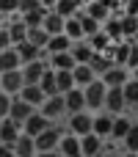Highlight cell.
I'll use <instances>...</instances> for the list:
<instances>
[{
  "mask_svg": "<svg viewBox=\"0 0 138 157\" xmlns=\"http://www.w3.org/2000/svg\"><path fill=\"white\" fill-rule=\"evenodd\" d=\"M77 17H80V22H83V33H86V39L102 30V22H100V19H94L91 14H86V11H77Z\"/></svg>",
  "mask_w": 138,
  "mask_h": 157,
  "instance_id": "obj_30",
  "label": "cell"
},
{
  "mask_svg": "<svg viewBox=\"0 0 138 157\" xmlns=\"http://www.w3.org/2000/svg\"><path fill=\"white\" fill-rule=\"evenodd\" d=\"M64 132L66 130H61V124H50L44 132L36 135V149L39 152H55L58 144H61V138H64Z\"/></svg>",
  "mask_w": 138,
  "mask_h": 157,
  "instance_id": "obj_3",
  "label": "cell"
},
{
  "mask_svg": "<svg viewBox=\"0 0 138 157\" xmlns=\"http://www.w3.org/2000/svg\"><path fill=\"white\" fill-rule=\"evenodd\" d=\"M111 66H116V61H113V55L105 50V52H94V58H91V69L97 72V77H102Z\"/></svg>",
  "mask_w": 138,
  "mask_h": 157,
  "instance_id": "obj_24",
  "label": "cell"
},
{
  "mask_svg": "<svg viewBox=\"0 0 138 157\" xmlns=\"http://www.w3.org/2000/svg\"><path fill=\"white\" fill-rule=\"evenodd\" d=\"M80 146H83V157H97L105 152V138H100L97 132H89L80 138Z\"/></svg>",
  "mask_w": 138,
  "mask_h": 157,
  "instance_id": "obj_12",
  "label": "cell"
},
{
  "mask_svg": "<svg viewBox=\"0 0 138 157\" xmlns=\"http://www.w3.org/2000/svg\"><path fill=\"white\" fill-rule=\"evenodd\" d=\"M50 124H55V121H50L41 110H36V113H33V116L22 124V132H28V135H33V138H36V135H39V132H44Z\"/></svg>",
  "mask_w": 138,
  "mask_h": 157,
  "instance_id": "obj_14",
  "label": "cell"
},
{
  "mask_svg": "<svg viewBox=\"0 0 138 157\" xmlns=\"http://www.w3.org/2000/svg\"><path fill=\"white\" fill-rule=\"evenodd\" d=\"M0 157H17L14 146H11V144H0Z\"/></svg>",
  "mask_w": 138,
  "mask_h": 157,
  "instance_id": "obj_43",
  "label": "cell"
},
{
  "mask_svg": "<svg viewBox=\"0 0 138 157\" xmlns=\"http://www.w3.org/2000/svg\"><path fill=\"white\" fill-rule=\"evenodd\" d=\"M47 61H50V66L58 69V72H61V69H75V66H77L72 50H66V52H53V55H47Z\"/></svg>",
  "mask_w": 138,
  "mask_h": 157,
  "instance_id": "obj_22",
  "label": "cell"
},
{
  "mask_svg": "<svg viewBox=\"0 0 138 157\" xmlns=\"http://www.w3.org/2000/svg\"><path fill=\"white\" fill-rule=\"evenodd\" d=\"M130 77H133V75H130V69H127V66H119V63H116V66H111V69H108V72H105L100 80H102L108 88H119V86H124Z\"/></svg>",
  "mask_w": 138,
  "mask_h": 157,
  "instance_id": "obj_7",
  "label": "cell"
},
{
  "mask_svg": "<svg viewBox=\"0 0 138 157\" xmlns=\"http://www.w3.org/2000/svg\"><path fill=\"white\" fill-rule=\"evenodd\" d=\"M122 157H138V152H122Z\"/></svg>",
  "mask_w": 138,
  "mask_h": 157,
  "instance_id": "obj_46",
  "label": "cell"
},
{
  "mask_svg": "<svg viewBox=\"0 0 138 157\" xmlns=\"http://www.w3.org/2000/svg\"><path fill=\"white\" fill-rule=\"evenodd\" d=\"M130 75H133V77H136V80H138V66H136V69H133V72H130Z\"/></svg>",
  "mask_w": 138,
  "mask_h": 157,
  "instance_id": "obj_48",
  "label": "cell"
},
{
  "mask_svg": "<svg viewBox=\"0 0 138 157\" xmlns=\"http://www.w3.org/2000/svg\"><path fill=\"white\" fill-rule=\"evenodd\" d=\"M133 41H136V44H138V33H136V39H133Z\"/></svg>",
  "mask_w": 138,
  "mask_h": 157,
  "instance_id": "obj_51",
  "label": "cell"
},
{
  "mask_svg": "<svg viewBox=\"0 0 138 157\" xmlns=\"http://www.w3.org/2000/svg\"><path fill=\"white\" fill-rule=\"evenodd\" d=\"M102 110H108V113H113V116H122L124 110H127V99H124V88L119 86V88H108V94H105V108Z\"/></svg>",
  "mask_w": 138,
  "mask_h": 157,
  "instance_id": "obj_6",
  "label": "cell"
},
{
  "mask_svg": "<svg viewBox=\"0 0 138 157\" xmlns=\"http://www.w3.org/2000/svg\"><path fill=\"white\" fill-rule=\"evenodd\" d=\"M122 33H124V39H136V33H138L136 14H122Z\"/></svg>",
  "mask_w": 138,
  "mask_h": 157,
  "instance_id": "obj_33",
  "label": "cell"
},
{
  "mask_svg": "<svg viewBox=\"0 0 138 157\" xmlns=\"http://www.w3.org/2000/svg\"><path fill=\"white\" fill-rule=\"evenodd\" d=\"M0 28H6V14L0 11Z\"/></svg>",
  "mask_w": 138,
  "mask_h": 157,
  "instance_id": "obj_47",
  "label": "cell"
},
{
  "mask_svg": "<svg viewBox=\"0 0 138 157\" xmlns=\"http://www.w3.org/2000/svg\"><path fill=\"white\" fill-rule=\"evenodd\" d=\"M8 47H14L11 33H8V28H0V52H3V50H8Z\"/></svg>",
  "mask_w": 138,
  "mask_h": 157,
  "instance_id": "obj_40",
  "label": "cell"
},
{
  "mask_svg": "<svg viewBox=\"0 0 138 157\" xmlns=\"http://www.w3.org/2000/svg\"><path fill=\"white\" fill-rule=\"evenodd\" d=\"M36 157H64V155H61V152L55 149V152H39V155H36Z\"/></svg>",
  "mask_w": 138,
  "mask_h": 157,
  "instance_id": "obj_44",
  "label": "cell"
},
{
  "mask_svg": "<svg viewBox=\"0 0 138 157\" xmlns=\"http://www.w3.org/2000/svg\"><path fill=\"white\" fill-rule=\"evenodd\" d=\"M102 30H105L113 41H122V39H124V33H122V14H113V17L102 25Z\"/></svg>",
  "mask_w": 138,
  "mask_h": 157,
  "instance_id": "obj_29",
  "label": "cell"
},
{
  "mask_svg": "<svg viewBox=\"0 0 138 157\" xmlns=\"http://www.w3.org/2000/svg\"><path fill=\"white\" fill-rule=\"evenodd\" d=\"M66 132H75L77 138L94 132V113L91 110H80V113L66 116Z\"/></svg>",
  "mask_w": 138,
  "mask_h": 157,
  "instance_id": "obj_1",
  "label": "cell"
},
{
  "mask_svg": "<svg viewBox=\"0 0 138 157\" xmlns=\"http://www.w3.org/2000/svg\"><path fill=\"white\" fill-rule=\"evenodd\" d=\"M0 11H3L6 17L19 14V0H0Z\"/></svg>",
  "mask_w": 138,
  "mask_h": 157,
  "instance_id": "obj_38",
  "label": "cell"
},
{
  "mask_svg": "<svg viewBox=\"0 0 138 157\" xmlns=\"http://www.w3.org/2000/svg\"><path fill=\"white\" fill-rule=\"evenodd\" d=\"M50 69V61L47 58H39V61H30L22 66V75H25V83H39L44 77V72Z\"/></svg>",
  "mask_w": 138,
  "mask_h": 157,
  "instance_id": "obj_11",
  "label": "cell"
},
{
  "mask_svg": "<svg viewBox=\"0 0 138 157\" xmlns=\"http://www.w3.org/2000/svg\"><path fill=\"white\" fill-rule=\"evenodd\" d=\"M89 44H91V47H94L97 52H105V50H108V47L113 44V39H111V36H108L105 30H100V33H94V36H89Z\"/></svg>",
  "mask_w": 138,
  "mask_h": 157,
  "instance_id": "obj_34",
  "label": "cell"
},
{
  "mask_svg": "<svg viewBox=\"0 0 138 157\" xmlns=\"http://www.w3.org/2000/svg\"><path fill=\"white\" fill-rule=\"evenodd\" d=\"M0 91H3V88H0Z\"/></svg>",
  "mask_w": 138,
  "mask_h": 157,
  "instance_id": "obj_52",
  "label": "cell"
},
{
  "mask_svg": "<svg viewBox=\"0 0 138 157\" xmlns=\"http://www.w3.org/2000/svg\"><path fill=\"white\" fill-rule=\"evenodd\" d=\"M41 6H44V8H55V6H58V0H41Z\"/></svg>",
  "mask_w": 138,
  "mask_h": 157,
  "instance_id": "obj_45",
  "label": "cell"
},
{
  "mask_svg": "<svg viewBox=\"0 0 138 157\" xmlns=\"http://www.w3.org/2000/svg\"><path fill=\"white\" fill-rule=\"evenodd\" d=\"M64 102H66V116H72V113H80V110H89L86 108V91L83 88H72V91H66L64 94Z\"/></svg>",
  "mask_w": 138,
  "mask_h": 157,
  "instance_id": "obj_9",
  "label": "cell"
},
{
  "mask_svg": "<svg viewBox=\"0 0 138 157\" xmlns=\"http://www.w3.org/2000/svg\"><path fill=\"white\" fill-rule=\"evenodd\" d=\"M58 152L64 157H83V146H80V138L75 132H64L61 144H58Z\"/></svg>",
  "mask_w": 138,
  "mask_h": 157,
  "instance_id": "obj_13",
  "label": "cell"
},
{
  "mask_svg": "<svg viewBox=\"0 0 138 157\" xmlns=\"http://www.w3.org/2000/svg\"><path fill=\"white\" fill-rule=\"evenodd\" d=\"M64 33H66L72 41H83V39H86V33H83V22H80V17H77V14H75V17H66Z\"/></svg>",
  "mask_w": 138,
  "mask_h": 157,
  "instance_id": "obj_26",
  "label": "cell"
},
{
  "mask_svg": "<svg viewBox=\"0 0 138 157\" xmlns=\"http://www.w3.org/2000/svg\"><path fill=\"white\" fill-rule=\"evenodd\" d=\"M83 11H86V14H91L94 19H100L102 25H105V22H108L111 17H113V11H111V8H108V6H105L102 0H89V3L83 6Z\"/></svg>",
  "mask_w": 138,
  "mask_h": 157,
  "instance_id": "obj_21",
  "label": "cell"
},
{
  "mask_svg": "<svg viewBox=\"0 0 138 157\" xmlns=\"http://www.w3.org/2000/svg\"><path fill=\"white\" fill-rule=\"evenodd\" d=\"M113 113H108V110H100V113H94V132L100 135V138H105V141H111V135H113Z\"/></svg>",
  "mask_w": 138,
  "mask_h": 157,
  "instance_id": "obj_10",
  "label": "cell"
},
{
  "mask_svg": "<svg viewBox=\"0 0 138 157\" xmlns=\"http://www.w3.org/2000/svg\"><path fill=\"white\" fill-rule=\"evenodd\" d=\"M50 121H66V102H64V94H55V97H47L44 99V105L39 108Z\"/></svg>",
  "mask_w": 138,
  "mask_h": 157,
  "instance_id": "obj_4",
  "label": "cell"
},
{
  "mask_svg": "<svg viewBox=\"0 0 138 157\" xmlns=\"http://www.w3.org/2000/svg\"><path fill=\"white\" fill-rule=\"evenodd\" d=\"M94 52H97V50L89 44V39H83V41H75V44H72V55H75V61H77V63H91Z\"/></svg>",
  "mask_w": 138,
  "mask_h": 157,
  "instance_id": "obj_23",
  "label": "cell"
},
{
  "mask_svg": "<svg viewBox=\"0 0 138 157\" xmlns=\"http://www.w3.org/2000/svg\"><path fill=\"white\" fill-rule=\"evenodd\" d=\"M83 91H86V108H89L91 113H100V110L105 108V94H108V86L97 77V80H94L91 86H86Z\"/></svg>",
  "mask_w": 138,
  "mask_h": 157,
  "instance_id": "obj_2",
  "label": "cell"
},
{
  "mask_svg": "<svg viewBox=\"0 0 138 157\" xmlns=\"http://www.w3.org/2000/svg\"><path fill=\"white\" fill-rule=\"evenodd\" d=\"M72 39L66 36V33H55V36H50V44H47V55H53V52H66V50H72Z\"/></svg>",
  "mask_w": 138,
  "mask_h": 157,
  "instance_id": "obj_27",
  "label": "cell"
},
{
  "mask_svg": "<svg viewBox=\"0 0 138 157\" xmlns=\"http://www.w3.org/2000/svg\"><path fill=\"white\" fill-rule=\"evenodd\" d=\"M97 157H111V155H105V152H102V155H97Z\"/></svg>",
  "mask_w": 138,
  "mask_h": 157,
  "instance_id": "obj_49",
  "label": "cell"
},
{
  "mask_svg": "<svg viewBox=\"0 0 138 157\" xmlns=\"http://www.w3.org/2000/svg\"><path fill=\"white\" fill-rule=\"evenodd\" d=\"M36 8H41V0H19V14H28Z\"/></svg>",
  "mask_w": 138,
  "mask_h": 157,
  "instance_id": "obj_39",
  "label": "cell"
},
{
  "mask_svg": "<svg viewBox=\"0 0 138 157\" xmlns=\"http://www.w3.org/2000/svg\"><path fill=\"white\" fill-rule=\"evenodd\" d=\"M122 152H138V121H133L130 132L124 135V141H122Z\"/></svg>",
  "mask_w": 138,
  "mask_h": 157,
  "instance_id": "obj_36",
  "label": "cell"
},
{
  "mask_svg": "<svg viewBox=\"0 0 138 157\" xmlns=\"http://www.w3.org/2000/svg\"><path fill=\"white\" fill-rule=\"evenodd\" d=\"M39 86H41V91H44L47 97H55V94H61V91H58V77H55V69H53V66L44 72V77L39 80Z\"/></svg>",
  "mask_w": 138,
  "mask_h": 157,
  "instance_id": "obj_28",
  "label": "cell"
},
{
  "mask_svg": "<svg viewBox=\"0 0 138 157\" xmlns=\"http://www.w3.org/2000/svg\"><path fill=\"white\" fill-rule=\"evenodd\" d=\"M72 75H75L77 88H86V86H91V83L97 80V72L91 69V63H77V66L72 69Z\"/></svg>",
  "mask_w": 138,
  "mask_h": 157,
  "instance_id": "obj_20",
  "label": "cell"
},
{
  "mask_svg": "<svg viewBox=\"0 0 138 157\" xmlns=\"http://www.w3.org/2000/svg\"><path fill=\"white\" fill-rule=\"evenodd\" d=\"M122 14H136L138 17V0H127L124 8H122Z\"/></svg>",
  "mask_w": 138,
  "mask_h": 157,
  "instance_id": "obj_42",
  "label": "cell"
},
{
  "mask_svg": "<svg viewBox=\"0 0 138 157\" xmlns=\"http://www.w3.org/2000/svg\"><path fill=\"white\" fill-rule=\"evenodd\" d=\"M14 152H17V157H36V155H39V149H36V138L28 135V132H22V135L14 141Z\"/></svg>",
  "mask_w": 138,
  "mask_h": 157,
  "instance_id": "obj_16",
  "label": "cell"
},
{
  "mask_svg": "<svg viewBox=\"0 0 138 157\" xmlns=\"http://www.w3.org/2000/svg\"><path fill=\"white\" fill-rule=\"evenodd\" d=\"M11 69H22V55L17 47H8L0 52V72H11Z\"/></svg>",
  "mask_w": 138,
  "mask_h": 157,
  "instance_id": "obj_18",
  "label": "cell"
},
{
  "mask_svg": "<svg viewBox=\"0 0 138 157\" xmlns=\"http://www.w3.org/2000/svg\"><path fill=\"white\" fill-rule=\"evenodd\" d=\"M0 88L11 97H17L22 88H25V75L22 69H11V72H0Z\"/></svg>",
  "mask_w": 138,
  "mask_h": 157,
  "instance_id": "obj_5",
  "label": "cell"
},
{
  "mask_svg": "<svg viewBox=\"0 0 138 157\" xmlns=\"http://www.w3.org/2000/svg\"><path fill=\"white\" fill-rule=\"evenodd\" d=\"M124 99H127V108H138V80L136 77H130L124 86Z\"/></svg>",
  "mask_w": 138,
  "mask_h": 157,
  "instance_id": "obj_35",
  "label": "cell"
},
{
  "mask_svg": "<svg viewBox=\"0 0 138 157\" xmlns=\"http://www.w3.org/2000/svg\"><path fill=\"white\" fill-rule=\"evenodd\" d=\"M50 36H53V33H47L41 25H39V28H28V41H33V44H36V47H41V50H47Z\"/></svg>",
  "mask_w": 138,
  "mask_h": 157,
  "instance_id": "obj_31",
  "label": "cell"
},
{
  "mask_svg": "<svg viewBox=\"0 0 138 157\" xmlns=\"http://www.w3.org/2000/svg\"><path fill=\"white\" fill-rule=\"evenodd\" d=\"M55 77H58V91L61 94H66V91H72L77 83H75V75H72V69H55Z\"/></svg>",
  "mask_w": 138,
  "mask_h": 157,
  "instance_id": "obj_32",
  "label": "cell"
},
{
  "mask_svg": "<svg viewBox=\"0 0 138 157\" xmlns=\"http://www.w3.org/2000/svg\"><path fill=\"white\" fill-rule=\"evenodd\" d=\"M11 102H14V97L6 94V91H0V119H8V113H11Z\"/></svg>",
  "mask_w": 138,
  "mask_h": 157,
  "instance_id": "obj_37",
  "label": "cell"
},
{
  "mask_svg": "<svg viewBox=\"0 0 138 157\" xmlns=\"http://www.w3.org/2000/svg\"><path fill=\"white\" fill-rule=\"evenodd\" d=\"M64 25H66V17L64 14H58L55 8H50L47 11V17H44V22H41V28L47 30V33H64Z\"/></svg>",
  "mask_w": 138,
  "mask_h": 157,
  "instance_id": "obj_19",
  "label": "cell"
},
{
  "mask_svg": "<svg viewBox=\"0 0 138 157\" xmlns=\"http://www.w3.org/2000/svg\"><path fill=\"white\" fill-rule=\"evenodd\" d=\"M119 3H122V8H124V3H127V0H119Z\"/></svg>",
  "mask_w": 138,
  "mask_h": 157,
  "instance_id": "obj_50",
  "label": "cell"
},
{
  "mask_svg": "<svg viewBox=\"0 0 138 157\" xmlns=\"http://www.w3.org/2000/svg\"><path fill=\"white\" fill-rule=\"evenodd\" d=\"M130 127H133V119H130V116H124V113H122V116H116V119H113V135H111V141L122 144V141H124V135L130 132Z\"/></svg>",
  "mask_w": 138,
  "mask_h": 157,
  "instance_id": "obj_25",
  "label": "cell"
},
{
  "mask_svg": "<svg viewBox=\"0 0 138 157\" xmlns=\"http://www.w3.org/2000/svg\"><path fill=\"white\" fill-rule=\"evenodd\" d=\"M136 66H138V44L133 41V50H130V58H127V69L133 72Z\"/></svg>",
  "mask_w": 138,
  "mask_h": 157,
  "instance_id": "obj_41",
  "label": "cell"
},
{
  "mask_svg": "<svg viewBox=\"0 0 138 157\" xmlns=\"http://www.w3.org/2000/svg\"><path fill=\"white\" fill-rule=\"evenodd\" d=\"M22 135V124L14 121V119H0V144H11Z\"/></svg>",
  "mask_w": 138,
  "mask_h": 157,
  "instance_id": "obj_15",
  "label": "cell"
},
{
  "mask_svg": "<svg viewBox=\"0 0 138 157\" xmlns=\"http://www.w3.org/2000/svg\"><path fill=\"white\" fill-rule=\"evenodd\" d=\"M36 110H39V108H33L30 102H25V99L17 94V97H14V102H11V113H8V119H14V121L25 124V121H28V119H30Z\"/></svg>",
  "mask_w": 138,
  "mask_h": 157,
  "instance_id": "obj_8",
  "label": "cell"
},
{
  "mask_svg": "<svg viewBox=\"0 0 138 157\" xmlns=\"http://www.w3.org/2000/svg\"><path fill=\"white\" fill-rule=\"evenodd\" d=\"M19 97H22L25 102H30L33 108H41V105H44V99H47V94L41 91V86H39V83H25V88L19 91Z\"/></svg>",
  "mask_w": 138,
  "mask_h": 157,
  "instance_id": "obj_17",
  "label": "cell"
}]
</instances>
